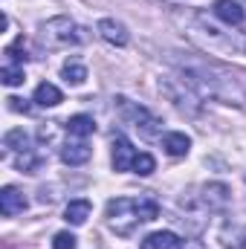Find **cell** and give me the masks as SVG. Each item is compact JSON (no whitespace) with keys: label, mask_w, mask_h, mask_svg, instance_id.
Instances as JSON below:
<instances>
[{"label":"cell","mask_w":246,"mask_h":249,"mask_svg":"<svg viewBox=\"0 0 246 249\" xmlns=\"http://www.w3.org/2000/svg\"><path fill=\"white\" fill-rule=\"evenodd\" d=\"M105 214H107V226H110L119 238H130L139 223L157 220L159 206H157V200H151V197H139V200L113 197V200L107 203V212H105Z\"/></svg>","instance_id":"cell-1"},{"label":"cell","mask_w":246,"mask_h":249,"mask_svg":"<svg viewBox=\"0 0 246 249\" xmlns=\"http://www.w3.org/2000/svg\"><path fill=\"white\" fill-rule=\"evenodd\" d=\"M180 81L203 99L209 96V99H220L226 105H244V90L235 84V78L220 75L217 70H183Z\"/></svg>","instance_id":"cell-2"},{"label":"cell","mask_w":246,"mask_h":249,"mask_svg":"<svg viewBox=\"0 0 246 249\" xmlns=\"http://www.w3.org/2000/svg\"><path fill=\"white\" fill-rule=\"evenodd\" d=\"M38 41H41V47H47V50H61V47H70V44H84L87 35H84V29H81L75 20H70V18L61 15V18H53V20L41 23Z\"/></svg>","instance_id":"cell-3"},{"label":"cell","mask_w":246,"mask_h":249,"mask_svg":"<svg viewBox=\"0 0 246 249\" xmlns=\"http://www.w3.org/2000/svg\"><path fill=\"white\" fill-rule=\"evenodd\" d=\"M116 110H119L122 122L130 124L133 130H139L145 139H151V136H157V133L162 130V122H159L151 110H145V107L133 105V102H130V99H124V96H116Z\"/></svg>","instance_id":"cell-4"},{"label":"cell","mask_w":246,"mask_h":249,"mask_svg":"<svg viewBox=\"0 0 246 249\" xmlns=\"http://www.w3.org/2000/svg\"><path fill=\"white\" fill-rule=\"evenodd\" d=\"M211 12H214V18H217V20H223V23H229V26H241V23L246 20L244 6H241V3H235V0H214Z\"/></svg>","instance_id":"cell-5"},{"label":"cell","mask_w":246,"mask_h":249,"mask_svg":"<svg viewBox=\"0 0 246 249\" xmlns=\"http://www.w3.org/2000/svg\"><path fill=\"white\" fill-rule=\"evenodd\" d=\"M133 160H136L133 145L124 139L122 133H116L113 136V171H130L133 168Z\"/></svg>","instance_id":"cell-6"},{"label":"cell","mask_w":246,"mask_h":249,"mask_svg":"<svg viewBox=\"0 0 246 249\" xmlns=\"http://www.w3.org/2000/svg\"><path fill=\"white\" fill-rule=\"evenodd\" d=\"M29 203H26V197H23V191L15 186H6L0 191V212L6 214V217H15V214H20L23 209H26Z\"/></svg>","instance_id":"cell-7"},{"label":"cell","mask_w":246,"mask_h":249,"mask_svg":"<svg viewBox=\"0 0 246 249\" xmlns=\"http://www.w3.org/2000/svg\"><path fill=\"white\" fill-rule=\"evenodd\" d=\"M99 35H102L107 44H113V47H127V41H130V35H127L124 23L113 20V18H105V20H99Z\"/></svg>","instance_id":"cell-8"},{"label":"cell","mask_w":246,"mask_h":249,"mask_svg":"<svg viewBox=\"0 0 246 249\" xmlns=\"http://www.w3.org/2000/svg\"><path fill=\"white\" fill-rule=\"evenodd\" d=\"M90 157H93V148H90L84 139H70L61 148V160L67 165H84Z\"/></svg>","instance_id":"cell-9"},{"label":"cell","mask_w":246,"mask_h":249,"mask_svg":"<svg viewBox=\"0 0 246 249\" xmlns=\"http://www.w3.org/2000/svg\"><path fill=\"white\" fill-rule=\"evenodd\" d=\"M188 148H191V139L180 133V130H171V133H162V151L168 154V157H174V160H180L188 154Z\"/></svg>","instance_id":"cell-10"},{"label":"cell","mask_w":246,"mask_h":249,"mask_svg":"<svg viewBox=\"0 0 246 249\" xmlns=\"http://www.w3.org/2000/svg\"><path fill=\"white\" fill-rule=\"evenodd\" d=\"M90 212H93L90 200H70V206L64 209V220L72 223V226H84L87 217H90Z\"/></svg>","instance_id":"cell-11"},{"label":"cell","mask_w":246,"mask_h":249,"mask_svg":"<svg viewBox=\"0 0 246 249\" xmlns=\"http://www.w3.org/2000/svg\"><path fill=\"white\" fill-rule=\"evenodd\" d=\"M203 203L209 209H226L229 206V188L223 183H209L203 188Z\"/></svg>","instance_id":"cell-12"},{"label":"cell","mask_w":246,"mask_h":249,"mask_svg":"<svg viewBox=\"0 0 246 249\" xmlns=\"http://www.w3.org/2000/svg\"><path fill=\"white\" fill-rule=\"evenodd\" d=\"M67 133L75 136V139H84V136L96 133V122H93V116H87V113L70 116V119H67Z\"/></svg>","instance_id":"cell-13"},{"label":"cell","mask_w":246,"mask_h":249,"mask_svg":"<svg viewBox=\"0 0 246 249\" xmlns=\"http://www.w3.org/2000/svg\"><path fill=\"white\" fill-rule=\"evenodd\" d=\"M61 90L55 87V84H50V81H44V84H38L35 87V102L41 105V107H55V105H61Z\"/></svg>","instance_id":"cell-14"},{"label":"cell","mask_w":246,"mask_h":249,"mask_svg":"<svg viewBox=\"0 0 246 249\" xmlns=\"http://www.w3.org/2000/svg\"><path fill=\"white\" fill-rule=\"evenodd\" d=\"M177 244H180V238L174 232H154L139 244V249H174Z\"/></svg>","instance_id":"cell-15"},{"label":"cell","mask_w":246,"mask_h":249,"mask_svg":"<svg viewBox=\"0 0 246 249\" xmlns=\"http://www.w3.org/2000/svg\"><path fill=\"white\" fill-rule=\"evenodd\" d=\"M61 78L67 84H72V87H81L87 81V67L81 61H67L61 67Z\"/></svg>","instance_id":"cell-16"},{"label":"cell","mask_w":246,"mask_h":249,"mask_svg":"<svg viewBox=\"0 0 246 249\" xmlns=\"http://www.w3.org/2000/svg\"><path fill=\"white\" fill-rule=\"evenodd\" d=\"M3 148L9 151H29V136L23 127H12L6 136H3Z\"/></svg>","instance_id":"cell-17"},{"label":"cell","mask_w":246,"mask_h":249,"mask_svg":"<svg viewBox=\"0 0 246 249\" xmlns=\"http://www.w3.org/2000/svg\"><path fill=\"white\" fill-rule=\"evenodd\" d=\"M0 81H3L6 87H18V84H23V81H26L23 67H18V64H3V70H0Z\"/></svg>","instance_id":"cell-18"},{"label":"cell","mask_w":246,"mask_h":249,"mask_svg":"<svg viewBox=\"0 0 246 249\" xmlns=\"http://www.w3.org/2000/svg\"><path fill=\"white\" fill-rule=\"evenodd\" d=\"M3 55H6V64H18V67H23L26 64V47H23V38H18L15 44H9L6 50H3Z\"/></svg>","instance_id":"cell-19"},{"label":"cell","mask_w":246,"mask_h":249,"mask_svg":"<svg viewBox=\"0 0 246 249\" xmlns=\"http://www.w3.org/2000/svg\"><path fill=\"white\" fill-rule=\"evenodd\" d=\"M154 168H157V162H154V157L151 154H136V160H133V174H142V177H148V174H154Z\"/></svg>","instance_id":"cell-20"},{"label":"cell","mask_w":246,"mask_h":249,"mask_svg":"<svg viewBox=\"0 0 246 249\" xmlns=\"http://www.w3.org/2000/svg\"><path fill=\"white\" fill-rule=\"evenodd\" d=\"M15 165H18V171H26V174H32V171L41 165V160H38V157L32 154V148H29V151H20V154H18Z\"/></svg>","instance_id":"cell-21"},{"label":"cell","mask_w":246,"mask_h":249,"mask_svg":"<svg viewBox=\"0 0 246 249\" xmlns=\"http://www.w3.org/2000/svg\"><path fill=\"white\" fill-rule=\"evenodd\" d=\"M75 247H78V238L72 232H58L53 238V249H75Z\"/></svg>","instance_id":"cell-22"},{"label":"cell","mask_w":246,"mask_h":249,"mask_svg":"<svg viewBox=\"0 0 246 249\" xmlns=\"http://www.w3.org/2000/svg\"><path fill=\"white\" fill-rule=\"evenodd\" d=\"M6 102H9V110H15V113H29V105H26V99H18V96H9Z\"/></svg>","instance_id":"cell-23"},{"label":"cell","mask_w":246,"mask_h":249,"mask_svg":"<svg viewBox=\"0 0 246 249\" xmlns=\"http://www.w3.org/2000/svg\"><path fill=\"white\" fill-rule=\"evenodd\" d=\"M235 249H246V226L238 232V238H235Z\"/></svg>","instance_id":"cell-24"},{"label":"cell","mask_w":246,"mask_h":249,"mask_svg":"<svg viewBox=\"0 0 246 249\" xmlns=\"http://www.w3.org/2000/svg\"><path fill=\"white\" fill-rule=\"evenodd\" d=\"M183 249H206V247H203V244H200V241H188V244H185Z\"/></svg>","instance_id":"cell-25"}]
</instances>
